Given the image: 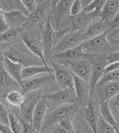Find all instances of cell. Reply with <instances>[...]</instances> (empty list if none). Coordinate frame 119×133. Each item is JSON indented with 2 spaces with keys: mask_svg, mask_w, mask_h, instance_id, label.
<instances>
[{
  "mask_svg": "<svg viewBox=\"0 0 119 133\" xmlns=\"http://www.w3.org/2000/svg\"><path fill=\"white\" fill-rule=\"evenodd\" d=\"M2 63L5 69L7 71V72L20 85L22 80V70L24 66L21 64L16 63L11 61L9 59L4 57V56H3V59L2 60Z\"/></svg>",
  "mask_w": 119,
  "mask_h": 133,
  "instance_id": "cell-23",
  "label": "cell"
},
{
  "mask_svg": "<svg viewBox=\"0 0 119 133\" xmlns=\"http://www.w3.org/2000/svg\"><path fill=\"white\" fill-rule=\"evenodd\" d=\"M119 28V12L116 14V16L113 18V19L110 22V25L108 30V33L113 31L115 29Z\"/></svg>",
  "mask_w": 119,
  "mask_h": 133,
  "instance_id": "cell-42",
  "label": "cell"
},
{
  "mask_svg": "<svg viewBox=\"0 0 119 133\" xmlns=\"http://www.w3.org/2000/svg\"><path fill=\"white\" fill-rule=\"evenodd\" d=\"M60 0H49V12L51 11Z\"/></svg>",
  "mask_w": 119,
  "mask_h": 133,
  "instance_id": "cell-46",
  "label": "cell"
},
{
  "mask_svg": "<svg viewBox=\"0 0 119 133\" xmlns=\"http://www.w3.org/2000/svg\"><path fill=\"white\" fill-rule=\"evenodd\" d=\"M71 73L74 79V90L76 95V103L79 107H85L90 100L89 83L71 71Z\"/></svg>",
  "mask_w": 119,
  "mask_h": 133,
  "instance_id": "cell-13",
  "label": "cell"
},
{
  "mask_svg": "<svg viewBox=\"0 0 119 133\" xmlns=\"http://www.w3.org/2000/svg\"><path fill=\"white\" fill-rule=\"evenodd\" d=\"M117 81H119V69L115 70L104 74L101 77V79L98 82L97 85H103L109 82H117Z\"/></svg>",
  "mask_w": 119,
  "mask_h": 133,
  "instance_id": "cell-34",
  "label": "cell"
},
{
  "mask_svg": "<svg viewBox=\"0 0 119 133\" xmlns=\"http://www.w3.org/2000/svg\"><path fill=\"white\" fill-rule=\"evenodd\" d=\"M0 121L9 126L8 121V109L6 106L0 101Z\"/></svg>",
  "mask_w": 119,
  "mask_h": 133,
  "instance_id": "cell-36",
  "label": "cell"
},
{
  "mask_svg": "<svg viewBox=\"0 0 119 133\" xmlns=\"http://www.w3.org/2000/svg\"><path fill=\"white\" fill-rule=\"evenodd\" d=\"M83 10V8L82 5L81 0H75L71 7L70 15L71 16L76 15V14L81 13Z\"/></svg>",
  "mask_w": 119,
  "mask_h": 133,
  "instance_id": "cell-38",
  "label": "cell"
},
{
  "mask_svg": "<svg viewBox=\"0 0 119 133\" xmlns=\"http://www.w3.org/2000/svg\"><path fill=\"white\" fill-rule=\"evenodd\" d=\"M57 123L63 128V129L65 131V133H75L76 132L74 125L72 123L71 117H67L65 119H63Z\"/></svg>",
  "mask_w": 119,
  "mask_h": 133,
  "instance_id": "cell-35",
  "label": "cell"
},
{
  "mask_svg": "<svg viewBox=\"0 0 119 133\" xmlns=\"http://www.w3.org/2000/svg\"><path fill=\"white\" fill-rule=\"evenodd\" d=\"M80 107L77 103H68L63 104L60 107L54 109L53 111L49 113H46L44 118L41 130L48 129L49 128L52 127L54 124L59 123L63 119L67 117L73 118L78 111Z\"/></svg>",
  "mask_w": 119,
  "mask_h": 133,
  "instance_id": "cell-2",
  "label": "cell"
},
{
  "mask_svg": "<svg viewBox=\"0 0 119 133\" xmlns=\"http://www.w3.org/2000/svg\"><path fill=\"white\" fill-rule=\"evenodd\" d=\"M21 2L29 13H31L34 11L37 6V0H21Z\"/></svg>",
  "mask_w": 119,
  "mask_h": 133,
  "instance_id": "cell-39",
  "label": "cell"
},
{
  "mask_svg": "<svg viewBox=\"0 0 119 133\" xmlns=\"http://www.w3.org/2000/svg\"><path fill=\"white\" fill-rule=\"evenodd\" d=\"M109 34H110V35H109V37H113L114 36H115V35H118V38H117L116 39H115L113 43H119V28H116V29H115V30H113V31H112L111 32H109Z\"/></svg>",
  "mask_w": 119,
  "mask_h": 133,
  "instance_id": "cell-45",
  "label": "cell"
},
{
  "mask_svg": "<svg viewBox=\"0 0 119 133\" xmlns=\"http://www.w3.org/2000/svg\"><path fill=\"white\" fill-rule=\"evenodd\" d=\"M92 2H93V0H81V3L82 5H83V8H85L86 7H87L88 5H89Z\"/></svg>",
  "mask_w": 119,
  "mask_h": 133,
  "instance_id": "cell-47",
  "label": "cell"
},
{
  "mask_svg": "<svg viewBox=\"0 0 119 133\" xmlns=\"http://www.w3.org/2000/svg\"><path fill=\"white\" fill-rule=\"evenodd\" d=\"M2 53H3V49L1 47V44H0V57H1V55H2Z\"/></svg>",
  "mask_w": 119,
  "mask_h": 133,
  "instance_id": "cell-49",
  "label": "cell"
},
{
  "mask_svg": "<svg viewBox=\"0 0 119 133\" xmlns=\"http://www.w3.org/2000/svg\"><path fill=\"white\" fill-rule=\"evenodd\" d=\"M100 114L103 119L115 129L116 132H119V123L113 116L109 107V101H100Z\"/></svg>",
  "mask_w": 119,
  "mask_h": 133,
  "instance_id": "cell-27",
  "label": "cell"
},
{
  "mask_svg": "<svg viewBox=\"0 0 119 133\" xmlns=\"http://www.w3.org/2000/svg\"><path fill=\"white\" fill-rule=\"evenodd\" d=\"M74 1L75 0H60L54 9L49 12L51 23L54 29H60L62 22L70 15L71 7Z\"/></svg>",
  "mask_w": 119,
  "mask_h": 133,
  "instance_id": "cell-7",
  "label": "cell"
},
{
  "mask_svg": "<svg viewBox=\"0 0 119 133\" xmlns=\"http://www.w3.org/2000/svg\"><path fill=\"white\" fill-rule=\"evenodd\" d=\"M48 109H49V103L45 94L38 101L33 112L32 124L37 132H39L41 130L43 122Z\"/></svg>",
  "mask_w": 119,
  "mask_h": 133,
  "instance_id": "cell-15",
  "label": "cell"
},
{
  "mask_svg": "<svg viewBox=\"0 0 119 133\" xmlns=\"http://www.w3.org/2000/svg\"><path fill=\"white\" fill-rule=\"evenodd\" d=\"M107 1V0H93V2L89 5L83 8V11L87 12H93L96 17H99Z\"/></svg>",
  "mask_w": 119,
  "mask_h": 133,
  "instance_id": "cell-32",
  "label": "cell"
},
{
  "mask_svg": "<svg viewBox=\"0 0 119 133\" xmlns=\"http://www.w3.org/2000/svg\"><path fill=\"white\" fill-rule=\"evenodd\" d=\"M10 27L8 25L5 19L4 16V10L0 8V33L5 31Z\"/></svg>",
  "mask_w": 119,
  "mask_h": 133,
  "instance_id": "cell-40",
  "label": "cell"
},
{
  "mask_svg": "<svg viewBox=\"0 0 119 133\" xmlns=\"http://www.w3.org/2000/svg\"><path fill=\"white\" fill-rule=\"evenodd\" d=\"M22 28H9L5 31L0 33V44H9L20 37Z\"/></svg>",
  "mask_w": 119,
  "mask_h": 133,
  "instance_id": "cell-28",
  "label": "cell"
},
{
  "mask_svg": "<svg viewBox=\"0 0 119 133\" xmlns=\"http://www.w3.org/2000/svg\"><path fill=\"white\" fill-rule=\"evenodd\" d=\"M24 99V95L19 90H12L6 95V101L12 107H19Z\"/></svg>",
  "mask_w": 119,
  "mask_h": 133,
  "instance_id": "cell-31",
  "label": "cell"
},
{
  "mask_svg": "<svg viewBox=\"0 0 119 133\" xmlns=\"http://www.w3.org/2000/svg\"><path fill=\"white\" fill-rule=\"evenodd\" d=\"M30 95L25 97L22 103L20 105L21 117L28 122L32 123V115L34 109L36 107L38 101L41 98L44 94L43 89L30 91Z\"/></svg>",
  "mask_w": 119,
  "mask_h": 133,
  "instance_id": "cell-8",
  "label": "cell"
},
{
  "mask_svg": "<svg viewBox=\"0 0 119 133\" xmlns=\"http://www.w3.org/2000/svg\"><path fill=\"white\" fill-rule=\"evenodd\" d=\"M92 71L88 81L90 100L93 99L97 83L104 75V70L107 65V55L104 54H99L96 57L92 59Z\"/></svg>",
  "mask_w": 119,
  "mask_h": 133,
  "instance_id": "cell-3",
  "label": "cell"
},
{
  "mask_svg": "<svg viewBox=\"0 0 119 133\" xmlns=\"http://www.w3.org/2000/svg\"><path fill=\"white\" fill-rule=\"evenodd\" d=\"M0 8L4 11H10V10H19L23 12L25 15L28 16L30 13L22 5L21 0H1Z\"/></svg>",
  "mask_w": 119,
  "mask_h": 133,
  "instance_id": "cell-29",
  "label": "cell"
},
{
  "mask_svg": "<svg viewBox=\"0 0 119 133\" xmlns=\"http://www.w3.org/2000/svg\"><path fill=\"white\" fill-rule=\"evenodd\" d=\"M99 54L89 53L84 51L83 45L81 44L75 48H70L62 51L60 53L54 54L53 55L54 58H56L60 63H65L69 61H74L80 59H89L92 60L95 57H96Z\"/></svg>",
  "mask_w": 119,
  "mask_h": 133,
  "instance_id": "cell-9",
  "label": "cell"
},
{
  "mask_svg": "<svg viewBox=\"0 0 119 133\" xmlns=\"http://www.w3.org/2000/svg\"><path fill=\"white\" fill-rule=\"evenodd\" d=\"M4 16L10 28H22L28 18L27 15L19 10L4 11Z\"/></svg>",
  "mask_w": 119,
  "mask_h": 133,
  "instance_id": "cell-22",
  "label": "cell"
},
{
  "mask_svg": "<svg viewBox=\"0 0 119 133\" xmlns=\"http://www.w3.org/2000/svg\"><path fill=\"white\" fill-rule=\"evenodd\" d=\"M107 65L114 62L119 61V50L112 52L109 55H107Z\"/></svg>",
  "mask_w": 119,
  "mask_h": 133,
  "instance_id": "cell-41",
  "label": "cell"
},
{
  "mask_svg": "<svg viewBox=\"0 0 119 133\" xmlns=\"http://www.w3.org/2000/svg\"><path fill=\"white\" fill-rule=\"evenodd\" d=\"M100 101H109L119 93V81L109 82L101 85H97L95 90Z\"/></svg>",
  "mask_w": 119,
  "mask_h": 133,
  "instance_id": "cell-19",
  "label": "cell"
},
{
  "mask_svg": "<svg viewBox=\"0 0 119 133\" xmlns=\"http://www.w3.org/2000/svg\"><path fill=\"white\" fill-rule=\"evenodd\" d=\"M117 69H119V61H118V62H114V63H112L108 64L106 66V68H105L104 74Z\"/></svg>",
  "mask_w": 119,
  "mask_h": 133,
  "instance_id": "cell-43",
  "label": "cell"
},
{
  "mask_svg": "<svg viewBox=\"0 0 119 133\" xmlns=\"http://www.w3.org/2000/svg\"><path fill=\"white\" fill-rule=\"evenodd\" d=\"M118 12L119 0H107L99 17L103 21L110 23Z\"/></svg>",
  "mask_w": 119,
  "mask_h": 133,
  "instance_id": "cell-24",
  "label": "cell"
},
{
  "mask_svg": "<svg viewBox=\"0 0 119 133\" xmlns=\"http://www.w3.org/2000/svg\"><path fill=\"white\" fill-rule=\"evenodd\" d=\"M20 38L23 43L25 45V46L28 48V50L36 57H37L38 58L41 60V62L43 63L44 65L49 66L45 57L43 45L42 41L37 38L34 37H31L26 36L23 34L22 33L20 34Z\"/></svg>",
  "mask_w": 119,
  "mask_h": 133,
  "instance_id": "cell-17",
  "label": "cell"
},
{
  "mask_svg": "<svg viewBox=\"0 0 119 133\" xmlns=\"http://www.w3.org/2000/svg\"><path fill=\"white\" fill-rule=\"evenodd\" d=\"M0 132L12 133V131H11V128L8 125H6V124L0 121Z\"/></svg>",
  "mask_w": 119,
  "mask_h": 133,
  "instance_id": "cell-44",
  "label": "cell"
},
{
  "mask_svg": "<svg viewBox=\"0 0 119 133\" xmlns=\"http://www.w3.org/2000/svg\"><path fill=\"white\" fill-rule=\"evenodd\" d=\"M97 133H116L114 129L99 113L97 122Z\"/></svg>",
  "mask_w": 119,
  "mask_h": 133,
  "instance_id": "cell-33",
  "label": "cell"
},
{
  "mask_svg": "<svg viewBox=\"0 0 119 133\" xmlns=\"http://www.w3.org/2000/svg\"><path fill=\"white\" fill-rule=\"evenodd\" d=\"M110 23L102 20L100 17H96L89 24L86 31H84V35L87 39H91L103 32L108 31Z\"/></svg>",
  "mask_w": 119,
  "mask_h": 133,
  "instance_id": "cell-21",
  "label": "cell"
},
{
  "mask_svg": "<svg viewBox=\"0 0 119 133\" xmlns=\"http://www.w3.org/2000/svg\"><path fill=\"white\" fill-rule=\"evenodd\" d=\"M49 14V0H43L38 3L36 9L28 16L27 20L22 29H31L39 25L44 18H47Z\"/></svg>",
  "mask_w": 119,
  "mask_h": 133,
  "instance_id": "cell-11",
  "label": "cell"
},
{
  "mask_svg": "<svg viewBox=\"0 0 119 133\" xmlns=\"http://www.w3.org/2000/svg\"><path fill=\"white\" fill-rule=\"evenodd\" d=\"M99 114L95 108L94 99L89 100L83 108V117L87 124L94 133H97V122Z\"/></svg>",
  "mask_w": 119,
  "mask_h": 133,
  "instance_id": "cell-20",
  "label": "cell"
},
{
  "mask_svg": "<svg viewBox=\"0 0 119 133\" xmlns=\"http://www.w3.org/2000/svg\"><path fill=\"white\" fill-rule=\"evenodd\" d=\"M8 121L9 127L11 128L12 133L22 132V124L19 117V115L13 109H8Z\"/></svg>",
  "mask_w": 119,
  "mask_h": 133,
  "instance_id": "cell-30",
  "label": "cell"
},
{
  "mask_svg": "<svg viewBox=\"0 0 119 133\" xmlns=\"http://www.w3.org/2000/svg\"><path fill=\"white\" fill-rule=\"evenodd\" d=\"M3 56L14 63L21 64L24 67L31 65H37V62L34 59H31V57L26 54H24L19 51L7 50L4 52Z\"/></svg>",
  "mask_w": 119,
  "mask_h": 133,
  "instance_id": "cell-25",
  "label": "cell"
},
{
  "mask_svg": "<svg viewBox=\"0 0 119 133\" xmlns=\"http://www.w3.org/2000/svg\"><path fill=\"white\" fill-rule=\"evenodd\" d=\"M69 31H71L70 25L58 30L54 29L51 25L49 14V16L44 23L43 30L41 37L45 59L51 56H53V51L55 46L57 45L61 37Z\"/></svg>",
  "mask_w": 119,
  "mask_h": 133,
  "instance_id": "cell-1",
  "label": "cell"
},
{
  "mask_svg": "<svg viewBox=\"0 0 119 133\" xmlns=\"http://www.w3.org/2000/svg\"><path fill=\"white\" fill-rule=\"evenodd\" d=\"M54 71V80L62 89H73L74 79L69 69L65 65L58 61V63H52Z\"/></svg>",
  "mask_w": 119,
  "mask_h": 133,
  "instance_id": "cell-10",
  "label": "cell"
},
{
  "mask_svg": "<svg viewBox=\"0 0 119 133\" xmlns=\"http://www.w3.org/2000/svg\"><path fill=\"white\" fill-rule=\"evenodd\" d=\"M113 107H117V108H118L119 109V93L115 97V99L113 103Z\"/></svg>",
  "mask_w": 119,
  "mask_h": 133,
  "instance_id": "cell-48",
  "label": "cell"
},
{
  "mask_svg": "<svg viewBox=\"0 0 119 133\" xmlns=\"http://www.w3.org/2000/svg\"><path fill=\"white\" fill-rule=\"evenodd\" d=\"M53 69H51L47 65H31L28 66H25L22 70V78L27 79L34 77L39 74H49L51 76H54Z\"/></svg>",
  "mask_w": 119,
  "mask_h": 133,
  "instance_id": "cell-26",
  "label": "cell"
},
{
  "mask_svg": "<svg viewBox=\"0 0 119 133\" xmlns=\"http://www.w3.org/2000/svg\"><path fill=\"white\" fill-rule=\"evenodd\" d=\"M20 85L5 69L2 63H0V94L5 95L12 90H19Z\"/></svg>",
  "mask_w": 119,
  "mask_h": 133,
  "instance_id": "cell-18",
  "label": "cell"
},
{
  "mask_svg": "<svg viewBox=\"0 0 119 133\" xmlns=\"http://www.w3.org/2000/svg\"><path fill=\"white\" fill-rule=\"evenodd\" d=\"M52 80H54V77L49 74L44 77H32L27 79H23L20 83V91L23 95H25L30 91L43 89Z\"/></svg>",
  "mask_w": 119,
  "mask_h": 133,
  "instance_id": "cell-14",
  "label": "cell"
},
{
  "mask_svg": "<svg viewBox=\"0 0 119 133\" xmlns=\"http://www.w3.org/2000/svg\"><path fill=\"white\" fill-rule=\"evenodd\" d=\"M19 120H20V122L22 124V132L24 133H35L37 132L33 126L32 123L28 122L27 121L24 120L21 116L19 115Z\"/></svg>",
  "mask_w": 119,
  "mask_h": 133,
  "instance_id": "cell-37",
  "label": "cell"
},
{
  "mask_svg": "<svg viewBox=\"0 0 119 133\" xmlns=\"http://www.w3.org/2000/svg\"><path fill=\"white\" fill-rule=\"evenodd\" d=\"M49 103V109H55L63 104L75 103L76 95L73 89H62L54 93L45 95Z\"/></svg>",
  "mask_w": 119,
  "mask_h": 133,
  "instance_id": "cell-6",
  "label": "cell"
},
{
  "mask_svg": "<svg viewBox=\"0 0 119 133\" xmlns=\"http://www.w3.org/2000/svg\"><path fill=\"white\" fill-rule=\"evenodd\" d=\"M86 40L87 39L84 35V31H69L60 39L53 51V55L54 54L60 53L65 50L78 46Z\"/></svg>",
  "mask_w": 119,
  "mask_h": 133,
  "instance_id": "cell-4",
  "label": "cell"
},
{
  "mask_svg": "<svg viewBox=\"0 0 119 133\" xmlns=\"http://www.w3.org/2000/svg\"><path fill=\"white\" fill-rule=\"evenodd\" d=\"M108 31H105L82 43L84 51L89 53L105 54L111 50V45L108 40Z\"/></svg>",
  "mask_w": 119,
  "mask_h": 133,
  "instance_id": "cell-5",
  "label": "cell"
},
{
  "mask_svg": "<svg viewBox=\"0 0 119 133\" xmlns=\"http://www.w3.org/2000/svg\"><path fill=\"white\" fill-rule=\"evenodd\" d=\"M96 16L93 12H87L83 10L70 17L71 31H86L89 24Z\"/></svg>",
  "mask_w": 119,
  "mask_h": 133,
  "instance_id": "cell-16",
  "label": "cell"
},
{
  "mask_svg": "<svg viewBox=\"0 0 119 133\" xmlns=\"http://www.w3.org/2000/svg\"><path fill=\"white\" fill-rule=\"evenodd\" d=\"M71 71L86 81H89L92 68V63L89 59H80L74 61L62 63Z\"/></svg>",
  "mask_w": 119,
  "mask_h": 133,
  "instance_id": "cell-12",
  "label": "cell"
}]
</instances>
